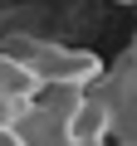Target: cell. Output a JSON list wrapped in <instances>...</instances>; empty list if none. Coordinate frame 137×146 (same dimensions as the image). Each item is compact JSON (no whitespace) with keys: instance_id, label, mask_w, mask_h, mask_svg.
<instances>
[{"instance_id":"1","label":"cell","mask_w":137,"mask_h":146,"mask_svg":"<svg viewBox=\"0 0 137 146\" xmlns=\"http://www.w3.org/2000/svg\"><path fill=\"white\" fill-rule=\"evenodd\" d=\"M0 49L15 54V58H25L39 78H44V88H98L103 73H108V63H103L98 54L68 49V44L44 39V34H5Z\"/></svg>"},{"instance_id":"2","label":"cell","mask_w":137,"mask_h":146,"mask_svg":"<svg viewBox=\"0 0 137 146\" xmlns=\"http://www.w3.org/2000/svg\"><path fill=\"white\" fill-rule=\"evenodd\" d=\"M39 93H44V78H39L25 58H15V54L0 49V122L20 127L25 112L39 102Z\"/></svg>"},{"instance_id":"3","label":"cell","mask_w":137,"mask_h":146,"mask_svg":"<svg viewBox=\"0 0 137 146\" xmlns=\"http://www.w3.org/2000/svg\"><path fill=\"white\" fill-rule=\"evenodd\" d=\"M113 146H137V88L118 102V141Z\"/></svg>"},{"instance_id":"4","label":"cell","mask_w":137,"mask_h":146,"mask_svg":"<svg viewBox=\"0 0 137 146\" xmlns=\"http://www.w3.org/2000/svg\"><path fill=\"white\" fill-rule=\"evenodd\" d=\"M0 146H30V141H25V131H20V127L0 122Z\"/></svg>"},{"instance_id":"5","label":"cell","mask_w":137,"mask_h":146,"mask_svg":"<svg viewBox=\"0 0 137 146\" xmlns=\"http://www.w3.org/2000/svg\"><path fill=\"white\" fill-rule=\"evenodd\" d=\"M127 49H132V54H137V25H132V39H127Z\"/></svg>"},{"instance_id":"6","label":"cell","mask_w":137,"mask_h":146,"mask_svg":"<svg viewBox=\"0 0 137 146\" xmlns=\"http://www.w3.org/2000/svg\"><path fill=\"white\" fill-rule=\"evenodd\" d=\"M113 5H137V0H113Z\"/></svg>"}]
</instances>
